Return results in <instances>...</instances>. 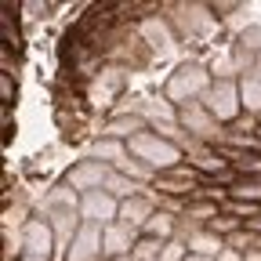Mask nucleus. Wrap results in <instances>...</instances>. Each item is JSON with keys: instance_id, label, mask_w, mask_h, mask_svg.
Instances as JSON below:
<instances>
[{"instance_id": "nucleus-1", "label": "nucleus", "mask_w": 261, "mask_h": 261, "mask_svg": "<svg viewBox=\"0 0 261 261\" xmlns=\"http://www.w3.org/2000/svg\"><path fill=\"white\" fill-rule=\"evenodd\" d=\"M211 87H214V73L203 62H181L167 76V84H163V98H167L174 109H185V106L203 102V94Z\"/></svg>"}, {"instance_id": "nucleus-2", "label": "nucleus", "mask_w": 261, "mask_h": 261, "mask_svg": "<svg viewBox=\"0 0 261 261\" xmlns=\"http://www.w3.org/2000/svg\"><path fill=\"white\" fill-rule=\"evenodd\" d=\"M127 152L135 156V160H142L145 167H152L156 174H167V171H174V167L185 163V152L174 142L160 138L156 130H142V135H135V138L127 142Z\"/></svg>"}, {"instance_id": "nucleus-3", "label": "nucleus", "mask_w": 261, "mask_h": 261, "mask_svg": "<svg viewBox=\"0 0 261 261\" xmlns=\"http://www.w3.org/2000/svg\"><path fill=\"white\" fill-rule=\"evenodd\" d=\"M18 257L22 261H58V240L47 218H29L18 232Z\"/></svg>"}, {"instance_id": "nucleus-4", "label": "nucleus", "mask_w": 261, "mask_h": 261, "mask_svg": "<svg viewBox=\"0 0 261 261\" xmlns=\"http://www.w3.org/2000/svg\"><path fill=\"white\" fill-rule=\"evenodd\" d=\"M203 106L207 113L221 123V127H232L240 116H243V94H240V80H214V87L203 94Z\"/></svg>"}, {"instance_id": "nucleus-5", "label": "nucleus", "mask_w": 261, "mask_h": 261, "mask_svg": "<svg viewBox=\"0 0 261 261\" xmlns=\"http://www.w3.org/2000/svg\"><path fill=\"white\" fill-rule=\"evenodd\" d=\"M178 123H181V130H185L192 142H203V145H225V138H228V127H221V123L207 113L203 102L178 109Z\"/></svg>"}, {"instance_id": "nucleus-6", "label": "nucleus", "mask_w": 261, "mask_h": 261, "mask_svg": "<svg viewBox=\"0 0 261 261\" xmlns=\"http://www.w3.org/2000/svg\"><path fill=\"white\" fill-rule=\"evenodd\" d=\"M167 11H174V15H167V22H171V29H174L178 40L203 37L207 29H214V15H207L211 4H171Z\"/></svg>"}, {"instance_id": "nucleus-7", "label": "nucleus", "mask_w": 261, "mask_h": 261, "mask_svg": "<svg viewBox=\"0 0 261 261\" xmlns=\"http://www.w3.org/2000/svg\"><path fill=\"white\" fill-rule=\"evenodd\" d=\"M109 174H113V167H109V163L94 160V156H87V160H76L73 167L65 171V178H62V181L69 185L73 192L87 196V192H98V189H106Z\"/></svg>"}, {"instance_id": "nucleus-8", "label": "nucleus", "mask_w": 261, "mask_h": 261, "mask_svg": "<svg viewBox=\"0 0 261 261\" xmlns=\"http://www.w3.org/2000/svg\"><path fill=\"white\" fill-rule=\"evenodd\" d=\"M116 218H120V200H113V196H109L106 189L80 196V221H84V225L109 228Z\"/></svg>"}, {"instance_id": "nucleus-9", "label": "nucleus", "mask_w": 261, "mask_h": 261, "mask_svg": "<svg viewBox=\"0 0 261 261\" xmlns=\"http://www.w3.org/2000/svg\"><path fill=\"white\" fill-rule=\"evenodd\" d=\"M196 181H200V174H196L189 163H181V167L167 171V174H156V181L149 185L156 196H171V200H189V196L196 192Z\"/></svg>"}, {"instance_id": "nucleus-10", "label": "nucleus", "mask_w": 261, "mask_h": 261, "mask_svg": "<svg viewBox=\"0 0 261 261\" xmlns=\"http://www.w3.org/2000/svg\"><path fill=\"white\" fill-rule=\"evenodd\" d=\"M102 232L106 228H98V225H80L73 243H69V250H65V261H106Z\"/></svg>"}, {"instance_id": "nucleus-11", "label": "nucleus", "mask_w": 261, "mask_h": 261, "mask_svg": "<svg viewBox=\"0 0 261 261\" xmlns=\"http://www.w3.org/2000/svg\"><path fill=\"white\" fill-rule=\"evenodd\" d=\"M138 37L145 40L149 51H160V55H167V51L174 47V40H178L174 29H171V22H167V15H149V18H142Z\"/></svg>"}, {"instance_id": "nucleus-12", "label": "nucleus", "mask_w": 261, "mask_h": 261, "mask_svg": "<svg viewBox=\"0 0 261 261\" xmlns=\"http://www.w3.org/2000/svg\"><path fill=\"white\" fill-rule=\"evenodd\" d=\"M138 236H142V232H135V228H127V225L113 221V225L106 228V232H102V250H106V261H113V257H130V254H135Z\"/></svg>"}, {"instance_id": "nucleus-13", "label": "nucleus", "mask_w": 261, "mask_h": 261, "mask_svg": "<svg viewBox=\"0 0 261 261\" xmlns=\"http://www.w3.org/2000/svg\"><path fill=\"white\" fill-rule=\"evenodd\" d=\"M156 214V200H152V192H145V196H135V200H127V203H120V225H127V228H135V232H145V225H149V218Z\"/></svg>"}, {"instance_id": "nucleus-14", "label": "nucleus", "mask_w": 261, "mask_h": 261, "mask_svg": "<svg viewBox=\"0 0 261 261\" xmlns=\"http://www.w3.org/2000/svg\"><path fill=\"white\" fill-rule=\"evenodd\" d=\"M142 130H149L145 116H109L106 127H102V135L98 138H116V142H130L135 135H142Z\"/></svg>"}, {"instance_id": "nucleus-15", "label": "nucleus", "mask_w": 261, "mask_h": 261, "mask_svg": "<svg viewBox=\"0 0 261 261\" xmlns=\"http://www.w3.org/2000/svg\"><path fill=\"white\" fill-rule=\"evenodd\" d=\"M181 243L189 247V254H200V257H214V261H218V254L225 250V240H221V236H214L211 228H196V232H189V236H185Z\"/></svg>"}, {"instance_id": "nucleus-16", "label": "nucleus", "mask_w": 261, "mask_h": 261, "mask_svg": "<svg viewBox=\"0 0 261 261\" xmlns=\"http://www.w3.org/2000/svg\"><path fill=\"white\" fill-rule=\"evenodd\" d=\"M240 94H243V113L261 116V65H254L247 76H240Z\"/></svg>"}, {"instance_id": "nucleus-17", "label": "nucleus", "mask_w": 261, "mask_h": 261, "mask_svg": "<svg viewBox=\"0 0 261 261\" xmlns=\"http://www.w3.org/2000/svg\"><path fill=\"white\" fill-rule=\"evenodd\" d=\"M218 214H221V203H211V200H189V203H185V214H181L178 221H185V225H192V228H207Z\"/></svg>"}, {"instance_id": "nucleus-18", "label": "nucleus", "mask_w": 261, "mask_h": 261, "mask_svg": "<svg viewBox=\"0 0 261 261\" xmlns=\"http://www.w3.org/2000/svg\"><path fill=\"white\" fill-rule=\"evenodd\" d=\"M106 192L113 196V200L127 203V200H135V196H145V192H149V185H138L135 178H127V174L113 171V174H109V181H106Z\"/></svg>"}, {"instance_id": "nucleus-19", "label": "nucleus", "mask_w": 261, "mask_h": 261, "mask_svg": "<svg viewBox=\"0 0 261 261\" xmlns=\"http://www.w3.org/2000/svg\"><path fill=\"white\" fill-rule=\"evenodd\" d=\"M47 211H80V192H73L65 181L51 185L47 196H44V214Z\"/></svg>"}, {"instance_id": "nucleus-20", "label": "nucleus", "mask_w": 261, "mask_h": 261, "mask_svg": "<svg viewBox=\"0 0 261 261\" xmlns=\"http://www.w3.org/2000/svg\"><path fill=\"white\" fill-rule=\"evenodd\" d=\"M142 236H152V240H163V243L178 240V218L167 214V211H156V214L149 218V225H145Z\"/></svg>"}, {"instance_id": "nucleus-21", "label": "nucleus", "mask_w": 261, "mask_h": 261, "mask_svg": "<svg viewBox=\"0 0 261 261\" xmlns=\"http://www.w3.org/2000/svg\"><path fill=\"white\" fill-rule=\"evenodd\" d=\"M91 156H94V160H102V163H109V167H120V163H123L130 152H127V142H116V138H98V142L91 145Z\"/></svg>"}, {"instance_id": "nucleus-22", "label": "nucleus", "mask_w": 261, "mask_h": 261, "mask_svg": "<svg viewBox=\"0 0 261 261\" xmlns=\"http://www.w3.org/2000/svg\"><path fill=\"white\" fill-rule=\"evenodd\" d=\"M228 200H240V203H257L261 207V181L257 178H236L232 185L225 189Z\"/></svg>"}, {"instance_id": "nucleus-23", "label": "nucleus", "mask_w": 261, "mask_h": 261, "mask_svg": "<svg viewBox=\"0 0 261 261\" xmlns=\"http://www.w3.org/2000/svg\"><path fill=\"white\" fill-rule=\"evenodd\" d=\"M113 171H120V174H127V178H135L138 185H152L156 181V171L152 167H145L142 160H135V156H127L120 167H113Z\"/></svg>"}, {"instance_id": "nucleus-24", "label": "nucleus", "mask_w": 261, "mask_h": 261, "mask_svg": "<svg viewBox=\"0 0 261 261\" xmlns=\"http://www.w3.org/2000/svg\"><path fill=\"white\" fill-rule=\"evenodd\" d=\"M221 214H228V218L250 225L254 218H261V207H257V203H240V200H225V203H221Z\"/></svg>"}, {"instance_id": "nucleus-25", "label": "nucleus", "mask_w": 261, "mask_h": 261, "mask_svg": "<svg viewBox=\"0 0 261 261\" xmlns=\"http://www.w3.org/2000/svg\"><path fill=\"white\" fill-rule=\"evenodd\" d=\"M163 240H152V236H138V243H135V261H160V254H163Z\"/></svg>"}, {"instance_id": "nucleus-26", "label": "nucleus", "mask_w": 261, "mask_h": 261, "mask_svg": "<svg viewBox=\"0 0 261 261\" xmlns=\"http://www.w3.org/2000/svg\"><path fill=\"white\" fill-rule=\"evenodd\" d=\"M236 44L257 58V55H261V25H247V29L240 33V37H236Z\"/></svg>"}, {"instance_id": "nucleus-27", "label": "nucleus", "mask_w": 261, "mask_h": 261, "mask_svg": "<svg viewBox=\"0 0 261 261\" xmlns=\"http://www.w3.org/2000/svg\"><path fill=\"white\" fill-rule=\"evenodd\" d=\"M185 257H189V247L181 240H171L167 247H163V254H160V261H185Z\"/></svg>"}, {"instance_id": "nucleus-28", "label": "nucleus", "mask_w": 261, "mask_h": 261, "mask_svg": "<svg viewBox=\"0 0 261 261\" xmlns=\"http://www.w3.org/2000/svg\"><path fill=\"white\" fill-rule=\"evenodd\" d=\"M0 94H4V106H11V98H15V84H11V73L0 76Z\"/></svg>"}, {"instance_id": "nucleus-29", "label": "nucleus", "mask_w": 261, "mask_h": 261, "mask_svg": "<svg viewBox=\"0 0 261 261\" xmlns=\"http://www.w3.org/2000/svg\"><path fill=\"white\" fill-rule=\"evenodd\" d=\"M218 261H243V254H240V250H232V247H225V250L218 254Z\"/></svg>"}, {"instance_id": "nucleus-30", "label": "nucleus", "mask_w": 261, "mask_h": 261, "mask_svg": "<svg viewBox=\"0 0 261 261\" xmlns=\"http://www.w3.org/2000/svg\"><path fill=\"white\" fill-rule=\"evenodd\" d=\"M247 228H250V232H257V236H261V218H254V221H250Z\"/></svg>"}, {"instance_id": "nucleus-31", "label": "nucleus", "mask_w": 261, "mask_h": 261, "mask_svg": "<svg viewBox=\"0 0 261 261\" xmlns=\"http://www.w3.org/2000/svg\"><path fill=\"white\" fill-rule=\"evenodd\" d=\"M243 261H261V250H250V254H243Z\"/></svg>"}, {"instance_id": "nucleus-32", "label": "nucleus", "mask_w": 261, "mask_h": 261, "mask_svg": "<svg viewBox=\"0 0 261 261\" xmlns=\"http://www.w3.org/2000/svg\"><path fill=\"white\" fill-rule=\"evenodd\" d=\"M185 261H214V257H200V254H189Z\"/></svg>"}, {"instance_id": "nucleus-33", "label": "nucleus", "mask_w": 261, "mask_h": 261, "mask_svg": "<svg viewBox=\"0 0 261 261\" xmlns=\"http://www.w3.org/2000/svg\"><path fill=\"white\" fill-rule=\"evenodd\" d=\"M113 261H135V257H113Z\"/></svg>"}, {"instance_id": "nucleus-34", "label": "nucleus", "mask_w": 261, "mask_h": 261, "mask_svg": "<svg viewBox=\"0 0 261 261\" xmlns=\"http://www.w3.org/2000/svg\"><path fill=\"white\" fill-rule=\"evenodd\" d=\"M257 65H261V55H257Z\"/></svg>"}]
</instances>
